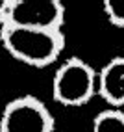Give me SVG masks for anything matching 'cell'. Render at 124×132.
I'll return each mask as SVG.
<instances>
[{"label":"cell","mask_w":124,"mask_h":132,"mask_svg":"<svg viewBox=\"0 0 124 132\" xmlns=\"http://www.w3.org/2000/svg\"><path fill=\"white\" fill-rule=\"evenodd\" d=\"M96 95L109 108H124V56H115L96 71Z\"/></svg>","instance_id":"5"},{"label":"cell","mask_w":124,"mask_h":132,"mask_svg":"<svg viewBox=\"0 0 124 132\" xmlns=\"http://www.w3.org/2000/svg\"><path fill=\"white\" fill-rule=\"evenodd\" d=\"M0 26L63 32L65 6L59 0H4L0 2Z\"/></svg>","instance_id":"3"},{"label":"cell","mask_w":124,"mask_h":132,"mask_svg":"<svg viewBox=\"0 0 124 132\" xmlns=\"http://www.w3.org/2000/svg\"><path fill=\"white\" fill-rule=\"evenodd\" d=\"M91 132H124V110L108 108L94 116Z\"/></svg>","instance_id":"6"},{"label":"cell","mask_w":124,"mask_h":132,"mask_svg":"<svg viewBox=\"0 0 124 132\" xmlns=\"http://www.w3.org/2000/svg\"><path fill=\"white\" fill-rule=\"evenodd\" d=\"M104 15L115 28H124V0H104Z\"/></svg>","instance_id":"7"},{"label":"cell","mask_w":124,"mask_h":132,"mask_svg":"<svg viewBox=\"0 0 124 132\" xmlns=\"http://www.w3.org/2000/svg\"><path fill=\"white\" fill-rule=\"evenodd\" d=\"M96 95V71L85 60L70 56L58 65L52 76V99L67 108L87 104Z\"/></svg>","instance_id":"2"},{"label":"cell","mask_w":124,"mask_h":132,"mask_svg":"<svg viewBox=\"0 0 124 132\" xmlns=\"http://www.w3.org/2000/svg\"><path fill=\"white\" fill-rule=\"evenodd\" d=\"M56 119L39 97L19 95L0 113V132H54Z\"/></svg>","instance_id":"4"},{"label":"cell","mask_w":124,"mask_h":132,"mask_svg":"<svg viewBox=\"0 0 124 132\" xmlns=\"http://www.w3.org/2000/svg\"><path fill=\"white\" fill-rule=\"evenodd\" d=\"M0 43L4 50L19 63L33 69H45L61 58L65 34L56 30H28L0 26Z\"/></svg>","instance_id":"1"}]
</instances>
